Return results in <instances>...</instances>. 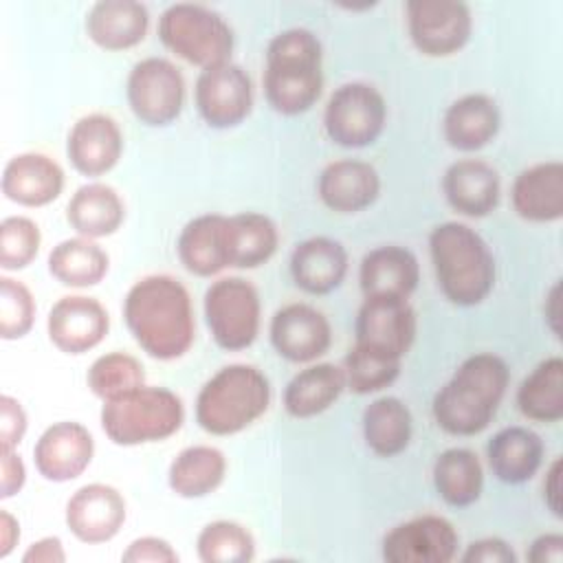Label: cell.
Returning <instances> with one entry per match:
<instances>
[{
  "mask_svg": "<svg viewBox=\"0 0 563 563\" xmlns=\"http://www.w3.org/2000/svg\"><path fill=\"white\" fill-rule=\"evenodd\" d=\"M559 282H554L552 284V288L548 290V295H545V303H543V314H545V323H548V328H550V332L554 334V336H559V332H561V328H559Z\"/></svg>",
  "mask_w": 563,
  "mask_h": 563,
  "instance_id": "cell-51",
  "label": "cell"
},
{
  "mask_svg": "<svg viewBox=\"0 0 563 563\" xmlns=\"http://www.w3.org/2000/svg\"><path fill=\"white\" fill-rule=\"evenodd\" d=\"M405 15L411 44L427 57L460 53L473 33V13L460 0H409Z\"/></svg>",
  "mask_w": 563,
  "mask_h": 563,
  "instance_id": "cell-11",
  "label": "cell"
},
{
  "mask_svg": "<svg viewBox=\"0 0 563 563\" xmlns=\"http://www.w3.org/2000/svg\"><path fill=\"white\" fill-rule=\"evenodd\" d=\"M99 422L117 446H141L172 438L185 422L180 396L167 387L141 385L128 394L103 400Z\"/></svg>",
  "mask_w": 563,
  "mask_h": 563,
  "instance_id": "cell-6",
  "label": "cell"
},
{
  "mask_svg": "<svg viewBox=\"0 0 563 563\" xmlns=\"http://www.w3.org/2000/svg\"><path fill=\"white\" fill-rule=\"evenodd\" d=\"M194 103L209 128H235L253 110V81L249 73L233 62L205 68L194 86Z\"/></svg>",
  "mask_w": 563,
  "mask_h": 563,
  "instance_id": "cell-13",
  "label": "cell"
},
{
  "mask_svg": "<svg viewBox=\"0 0 563 563\" xmlns=\"http://www.w3.org/2000/svg\"><path fill=\"white\" fill-rule=\"evenodd\" d=\"M271 405V383L246 363L220 367L196 396V422L211 435H235L260 420Z\"/></svg>",
  "mask_w": 563,
  "mask_h": 563,
  "instance_id": "cell-5",
  "label": "cell"
},
{
  "mask_svg": "<svg viewBox=\"0 0 563 563\" xmlns=\"http://www.w3.org/2000/svg\"><path fill=\"white\" fill-rule=\"evenodd\" d=\"M345 374L334 363H314L297 372L282 396V405L290 418L306 420L328 411L343 394Z\"/></svg>",
  "mask_w": 563,
  "mask_h": 563,
  "instance_id": "cell-31",
  "label": "cell"
},
{
  "mask_svg": "<svg viewBox=\"0 0 563 563\" xmlns=\"http://www.w3.org/2000/svg\"><path fill=\"white\" fill-rule=\"evenodd\" d=\"M543 504L545 508L556 517L561 519V457H554L552 464L548 466L545 471V477H543Z\"/></svg>",
  "mask_w": 563,
  "mask_h": 563,
  "instance_id": "cell-49",
  "label": "cell"
},
{
  "mask_svg": "<svg viewBox=\"0 0 563 563\" xmlns=\"http://www.w3.org/2000/svg\"><path fill=\"white\" fill-rule=\"evenodd\" d=\"M460 559L462 563H517L515 550L499 537H484L468 543Z\"/></svg>",
  "mask_w": 563,
  "mask_h": 563,
  "instance_id": "cell-45",
  "label": "cell"
},
{
  "mask_svg": "<svg viewBox=\"0 0 563 563\" xmlns=\"http://www.w3.org/2000/svg\"><path fill=\"white\" fill-rule=\"evenodd\" d=\"M29 420L22 402L9 394L0 396V449H18Z\"/></svg>",
  "mask_w": 563,
  "mask_h": 563,
  "instance_id": "cell-44",
  "label": "cell"
},
{
  "mask_svg": "<svg viewBox=\"0 0 563 563\" xmlns=\"http://www.w3.org/2000/svg\"><path fill=\"white\" fill-rule=\"evenodd\" d=\"M0 497L18 495L26 484V466L15 449H0Z\"/></svg>",
  "mask_w": 563,
  "mask_h": 563,
  "instance_id": "cell-46",
  "label": "cell"
},
{
  "mask_svg": "<svg viewBox=\"0 0 563 563\" xmlns=\"http://www.w3.org/2000/svg\"><path fill=\"white\" fill-rule=\"evenodd\" d=\"M400 367L402 361L385 358L352 345L343 358L345 387L358 396L376 394L396 383V378L400 376Z\"/></svg>",
  "mask_w": 563,
  "mask_h": 563,
  "instance_id": "cell-40",
  "label": "cell"
},
{
  "mask_svg": "<svg viewBox=\"0 0 563 563\" xmlns=\"http://www.w3.org/2000/svg\"><path fill=\"white\" fill-rule=\"evenodd\" d=\"M196 554L202 563H249L255 559V539L242 523L218 519L198 532Z\"/></svg>",
  "mask_w": 563,
  "mask_h": 563,
  "instance_id": "cell-38",
  "label": "cell"
},
{
  "mask_svg": "<svg viewBox=\"0 0 563 563\" xmlns=\"http://www.w3.org/2000/svg\"><path fill=\"white\" fill-rule=\"evenodd\" d=\"M95 457V438L77 420H59L42 431L33 446L37 473L55 484L77 479Z\"/></svg>",
  "mask_w": 563,
  "mask_h": 563,
  "instance_id": "cell-18",
  "label": "cell"
},
{
  "mask_svg": "<svg viewBox=\"0 0 563 563\" xmlns=\"http://www.w3.org/2000/svg\"><path fill=\"white\" fill-rule=\"evenodd\" d=\"M530 563H561L563 561V534L545 532L539 534L528 548Z\"/></svg>",
  "mask_w": 563,
  "mask_h": 563,
  "instance_id": "cell-47",
  "label": "cell"
},
{
  "mask_svg": "<svg viewBox=\"0 0 563 563\" xmlns=\"http://www.w3.org/2000/svg\"><path fill=\"white\" fill-rule=\"evenodd\" d=\"M62 165L42 152H22L2 169V194L20 207H46L64 191Z\"/></svg>",
  "mask_w": 563,
  "mask_h": 563,
  "instance_id": "cell-23",
  "label": "cell"
},
{
  "mask_svg": "<svg viewBox=\"0 0 563 563\" xmlns=\"http://www.w3.org/2000/svg\"><path fill=\"white\" fill-rule=\"evenodd\" d=\"M429 255L440 292L460 308L482 303L495 288L497 266L486 240L464 222H442L429 233Z\"/></svg>",
  "mask_w": 563,
  "mask_h": 563,
  "instance_id": "cell-4",
  "label": "cell"
},
{
  "mask_svg": "<svg viewBox=\"0 0 563 563\" xmlns=\"http://www.w3.org/2000/svg\"><path fill=\"white\" fill-rule=\"evenodd\" d=\"M517 407L532 422L552 424L563 418V361L548 356L517 387Z\"/></svg>",
  "mask_w": 563,
  "mask_h": 563,
  "instance_id": "cell-36",
  "label": "cell"
},
{
  "mask_svg": "<svg viewBox=\"0 0 563 563\" xmlns=\"http://www.w3.org/2000/svg\"><path fill=\"white\" fill-rule=\"evenodd\" d=\"M86 383L99 400H110L145 385V367L128 352H106L90 363Z\"/></svg>",
  "mask_w": 563,
  "mask_h": 563,
  "instance_id": "cell-39",
  "label": "cell"
},
{
  "mask_svg": "<svg viewBox=\"0 0 563 563\" xmlns=\"http://www.w3.org/2000/svg\"><path fill=\"white\" fill-rule=\"evenodd\" d=\"M363 440L378 457H396L407 451L413 435V418L409 407L396 396L372 400L361 416Z\"/></svg>",
  "mask_w": 563,
  "mask_h": 563,
  "instance_id": "cell-32",
  "label": "cell"
},
{
  "mask_svg": "<svg viewBox=\"0 0 563 563\" xmlns=\"http://www.w3.org/2000/svg\"><path fill=\"white\" fill-rule=\"evenodd\" d=\"M33 292L18 279L0 277V336L4 341H18L26 336L35 323Z\"/></svg>",
  "mask_w": 563,
  "mask_h": 563,
  "instance_id": "cell-42",
  "label": "cell"
},
{
  "mask_svg": "<svg viewBox=\"0 0 563 563\" xmlns=\"http://www.w3.org/2000/svg\"><path fill=\"white\" fill-rule=\"evenodd\" d=\"M460 534L440 515H420L394 526L380 545L387 563H449L455 559Z\"/></svg>",
  "mask_w": 563,
  "mask_h": 563,
  "instance_id": "cell-14",
  "label": "cell"
},
{
  "mask_svg": "<svg viewBox=\"0 0 563 563\" xmlns=\"http://www.w3.org/2000/svg\"><path fill=\"white\" fill-rule=\"evenodd\" d=\"M508 383L510 369L501 356L477 352L464 358L433 396L431 413L435 424L449 435H479L497 416Z\"/></svg>",
  "mask_w": 563,
  "mask_h": 563,
  "instance_id": "cell-2",
  "label": "cell"
},
{
  "mask_svg": "<svg viewBox=\"0 0 563 563\" xmlns=\"http://www.w3.org/2000/svg\"><path fill=\"white\" fill-rule=\"evenodd\" d=\"M20 541V523L18 519L2 508L0 510V559H7Z\"/></svg>",
  "mask_w": 563,
  "mask_h": 563,
  "instance_id": "cell-50",
  "label": "cell"
},
{
  "mask_svg": "<svg viewBox=\"0 0 563 563\" xmlns=\"http://www.w3.org/2000/svg\"><path fill=\"white\" fill-rule=\"evenodd\" d=\"M150 29V11L136 0H101L86 13V35L103 51H128L141 44Z\"/></svg>",
  "mask_w": 563,
  "mask_h": 563,
  "instance_id": "cell-27",
  "label": "cell"
},
{
  "mask_svg": "<svg viewBox=\"0 0 563 563\" xmlns=\"http://www.w3.org/2000/svg\"><path fill=\"white\" fill-rule=\"evenodd\" d=\"M227 477V457L218 446L194 444L183 449L167 468L172 493L183 499H200L222 486Z\"/></svg>",
  "mask_w": 563,
  "mask_h": 563,
  "instance_id": "cell-33",
  "label": "cell"
},
{
  "mask_svg": "<svg viewBox=\"0 0 563 563\" xmlns=\"http://www.w3.org/2000/svg\"><path fill=\"white\" fill-rule=\"evenodd\" d=\"M205 321L213 343L224 352L251 347L262 325V299L244 277H220L209 284L202 299Z\"/></svg>",
  "mask_w": 563,
  "mask_h": 563,
  "instance_id": "cell-8",
  "label": "cell"
},
{
  "mask_svg": "<svg viewBox=\"0 0 563 563\" xmlns=\"http://www.w3.org/2000/svg\"><path fill=\"white\" fill-rule=\"evenodd\" d=\"M512 211L528 222L548 224L563 218V163L543 161L519 172L510 187Z\"/></svg>",
  "mask_w": 563,
  "mask_h": 563,
  "instance_id": "cell-25",
  "label": "cell"
},
{
  "mask_svg": "<svg viewBox=\"0 0 563 563\" xmlns=\"http://www.w3.org/2000/svg\"><path fill=\"white\" fill-rule=\"evenodd\" d=\"M158 40L176 57L202 70L231 62L235 44L229 22L198 2L169 4L158 18Z\"/></svg>",
  "mask_w": 563,
  "mask_h": 563,
  "instance_id": "cell-7",
  "label": "cell"
},
{
  "mask_svg": "<svg viewBox=\"0 0 563 563\" xmlns=\"http://www.w3.org/2000/svg\"><path fill=\"white\" fill-rule=\"evenodd\" d=\"M317 194L334 213H358L380 196V176L367 161L339 158L321 169Z\"/></svg>",
  "mask_w": 563,
  "mask_h": 563,
  "instance_id": "cell-22",
  "label": "cell"
},
{
  "mask_svg": "<svg viewBox=\"0 0 563 563\" xmlns=\"http://www.w3.org/2000/svg\"><path fill=\"white\" fill-rule=\"evenodd\" d=\"M433 486L446 506H473L484 490V468L477 453L464 446L442 451L433 462Z\"/></svg>",
  "mask_w": 563,
  "mask_h": 563,
  "instance_id": "cell-34",
  "label": "cell"
},
{
  "mask_svg": "<svg viewBox=\"0 0 563 563\" xmlns=\"http://www.w3.org/2000/svg\"><path fill=\"white\" fill-rule=\"evenodd\" d=\"M40 227L26 216H9L0 222V266L4 271L26 268L40 253Z\"/></svg>",
  "mask_w": 563,
  "mask_h": 563,
  "instance_id": "cell-41",
  "label": "cell"
},
{
  "mask_svg": "<svg viewBox=\"0 0 563 563\" xmlns=\"http://www.w3.org/2000/svg\"><path fill=\"white\" fill-rule=\"evenodd\" d=\"M125 517L128 506L123 495L114 486L101 482L77 488L64 510L70 534L88 545L112 541L121 532Z\"/></svg>",
  "mask_w": 563,
  "mask_h": 563,
  "instance_id": "cell-16",
  "label": "cell"
},
{
  "mask_svg": "<svg viewBox=\"0 0 563 563\" xmlns=\"http://www.w3.org/2000/svg\"><path fill=\"white\" fill-rule=\"evenodd\" d=\"M501 128V112L493 97L468 92L455 99L442 119L446 143L457 152H477L486 147Z\"/></svg>",
  "mask_w": 563,
  "mask_h": 563,
  "instance_id": "cell-28",
  "label": "cell"
},
{
  "mask_svg": "<svg viewBox=\"0 0 563 563\" xmlns=\"http://www.w3.org/2000/svg\"><path fill=\"white\" fill-rule=\"evenodd\" d=\"M387 123V103L378 88L365 81L341 84L323 110L328 139L347 150L367 147L378 141Z\"/></svg>",
  "mask_w": 563,
  "mask_h": 563,
  "instance_id": "cell-9",
  "label": "cell"
},
{
  "mask_svg": "<svg viewBox=\"0 0 563 563\" xmlns=\"http://www.w3.org/2000/svg\"><path fill=\"white\" fill-rule=\"evenodd\" d=\"M185 77L167 57L136 62L125 81V97L132 114L150 128L174 123L185 106Z\"/></svg>",
  "mask_w": 563,
  "mask_h": 563,
  "instance_id": "cell-10",
  "label": "cell"
},
{
  "mask_svg": "<svg viewBox=\"0 0 563 563\" xmlns=\"http://www.w3.org/2000/svg\"><path fill=\"white\" fill-rule=\"evenodd\" d=\"M442 194L453 211L466 218H486L499 207V172L482 158H460L442 176Z\"/></svg>",
  "mask_w": 563,
  "mask_h": 563,
  "instance_id": "cell-21",
  "label": "cell"
},
{
  "mask_svg": "<svg viewBox=\"0 0 563 563\" xmlns=\"http://www.w3.org/2000/svg\"><path fill=\"white\" fill-rule=\"evenodd\" d=\"M123 321L136 345L156 361H176L196 341L191 295L172 275L136 279L123 299Z\"/></svg>",
  "mask_w": 563,
  "mask_h": 563,
  "instance_id": "cell-1",
  "label": "cell"
},
{
  "mask_svg": "<svg viewBox=\"0 0 563 563\" xmlns=\"http://www.w3.org/2000/svg\"><path fill=\"white\" fill-rule=\"evenodd\" d=\"M418 332V317L409 299L365 297L354 323V345L372 354L402 361Z\"/></svg>",
  "mask_w": 563,
  "mask_h": 563,
  "instance_id": "cell-12",
  "label": "cell"
},
{
  "mask_svg": "<svg viewBox=\"0 0 563 563\" xmlns=\"http://www.w3.org/2000/svg\"><path fill=\"white\" fill-rule=\"evenodd\" d=\"M121 561L125 563H176L178 552L172 548V543L163 537L145 534L134 541L123 550Z\"/></svg>",
  "mask_w": 563,
  "mask_h": 563,
  "instance_id": "cell-43",
  "label": "cell"
},
{
  "mask_svg": "<svg viewBox=\"0 0 563 563\" xmlns=\"http://www.w3.org/2000/svg\"><path fill=\"white\" fill-rule=\"evenodd\" d=\"M110 330V314L103 303L86 295L59 297L46 317L51 343L70 356L95 350Z\"/></svg>",
  "mask_w": 563,
  "mask_h": 563,
  "instance_id": "cell-17",
  "label": "cell"
},
{
  "mask_svg": "<svg viewBox=\"0 0 563 563\" xmlns=\"http://www.w3.org/2000/svg\"><path fill=\"white\" fill-rule=\"evenodd\" d=\"M262 86L275 112L284 117L308 112L323 90L321 40L301 26L277 33L266 46Z\"/></svg>",
  "mask_w": 563,
  "mask_h": 563,
  "instance_id": "cell-3",
  "label": "cell"
},
{
  "mask_svg": "<svg viewBox=\"0 0 563 563\" xmlns=\"http://www.w3.org/2000/svg\"><path fill=\"white\" fill-rule=\"evenodd\" d=\"M420 282L418 257L398 244H383L367 251L358 266L363 297L409 299Z\"/></svg>",
  "mask_w": 563,
  "mask_h": 563,
  "instance_id": "cell-26",
  "label": "cell"
},
{
  "mask_svg": "<svg viewBox=\"0 0 563 563\" xmlns=\"http://www.w3.org/2000/svg\"><path fill=\"white\" fill-rule=\"evenodd\" d=\"M545 446L539 433L512 424L499 429L486 444V457L493 475L504 484L530 482L543 464Z\"/></svg>",
  "mask_w": 563,
  "mask_h": 563,
  "instance_id": "cell-29",
  "label": "cell"
},
{
  "mask_svg": "<svg viewBox=\"0 0 563 563\" xmlns=\"http://www.w3.org/2000/svg\"><path fill=\"white\" fill-rule=\"evenodd\" d=\"M231 224V266L257 268L266 264L279 246L277 224L257 211L229 216Z\"/></svg>",
  "mask_w": 563,
  "mask_h": 563,
  "instance_id": "cell-37",
  "label": "cell"
},
{
  "mask_svg": "<svg viewBox=\"0 0 563 563\" xmlns=\"http://www.w3.org/2000/svg\"><path fill=\"white\" fill-rule=\"evenodd\" d=\"M176 253L180 264L196 277H211L231 266L229 216L202 213L191 218L178 233Z\"/></svg>",
  "mask_w": 563,
  "mask_h": 563,
  "instance_id": "cell-20",
  "label": "cell"
},
{
  "mask_svg": "<svg viewBox=\"0 0 563 563\" xmlns=\"http://www.w3.org/2000/svg\"><path fill=\"white\" fill-rule=\"evenodd\" d=\"M268 339L273 350L288 363H314L332 345V325L314 306L292 301L271 317Z\"/></svg>",
  "mask_w": 563,
  "mask_h": 563,
  "instance_id": "cell-15",
  "label": "cell"
},
{
  "mask_svg": "<svg viewBox=\"0 0 563 563\" xmlns=\"http://www.w3.org/2000/svg\"><path fill=\"white\" fill-rule=\"evenodd\" d=\"M350 268V257L339 240L314 235L299 242L290 253V277L308 295L321 297L334 292Z\"/></svg>",
  "mask_w": 563,
  "mask_h": 563,
  "instance_id": "cell-24",
  "label": "cell"
},
{
  "mask_svg": "<svg viewBox=\"0 0 563 563\" xmlns=\"http://www.w3.org/2000/svg\"><path fill=\"white\" fill-rule=\"evenodd\" d=\"M110 271V255L95 240L77 235L62 240L48 253V273L70 288H90L103 282Z\"/></svg>",
  "mask_w": 563,
  "mask_h": 563,
  "instance_id": "cell-35",
  "label": "cell"
},
{
  "mask_svg": "<svg viewBox=\"0 0 563 563\" xmlns=\"http://www.w3.org/2000/svg\"><path fill=\"white\" fill-rule=\"evenodd\" d=\"M66 220L77 235L99 240L117 233L125 222V202L106 183L81 185L66 205Z\"/></svg>",
  "mask_w": 563,
  "mask_h": 563,
  "instance_id": "cell-30",
  "label": "cell"
},
{
  "mask_svg": "<svg viewBox=\"0 0 563 563\" xmlns=\"http://www.w3.org/2000/svg\"><path fill=\"white\" fill-rule=\"evenodd\" d=\"M70 165L88 178H97L117 167L123 156V132L119 123L103 112L79 117L66 139Z\"/></svg>",
  "mask_w": 563,
  "mask_h": 563,
  "instance_id": "cell-19",
  "label": "cell"
},
{
  "mask_svg": "<svg viewBox=\"0 0 563 563\" xmlns=\"http://www.w3.org/2000/svg\"><path fill=\"white\" fill-rule=\"evenodd\" d=\"M66 550L59 537H42L22 554V563H64Z\"/></svg>",
  "mask_w": 563,
  "mask_h": 563,
  "instance_id": "cell-48",
  "label": "cell"
}]
</instances>
